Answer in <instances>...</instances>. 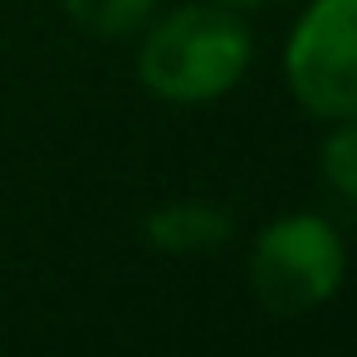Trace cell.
Wrapping results in <instances>:
<instances>
[{
  "label": "cell",
  "instance_id": "5b68a950",
  "mask_svg": "<svg viewBox=\"0 0 357 357\" xmlns=\"http://www.w3.org/2000/svg\"><path fill=\"white\" fill-rule=\"evenodd\" d=\"M162 10V0H64V15L89 40H137L142 25Z\"/></svg>",
  "mask_w": 357,
  "mask_h": 357
},
{
  "label": "cell",
  "instance_id": "277c9868",
  "mask_svg": "<svg viewBox=\"0 0 357 357\" xmlns=\"http://www.w3.org/2000/svg\"><path fill=\"white\" fill-rule=\"evenodd\" d=\"M147 245L157 255H172V259H196V255H220L230 240H235V215L220 206V201H201V196H176V201H162L147 225H142Z\"/></svg>",
  "mask_w": 357,
  "mask_h": 357
},
{
  "label": "cell",
  "instance_id": "6da1fadb",
  "mask_svg": "<svg viewBox=\"0 0 357 357\" xmlns=\"http://www.w3.org/2000/svg\"><path fill=\"white\" fill-rule=\"evenodd\" d=\"M255 64V30L245 10L220 0H181L157 10L137 35V84L167 108H206L230 98Z\"/></svg>",
  "mask_w": 357,
  "mask_h": 357
},
{
  "label": "cell",
  "instance_id": "52a82bcc",
  "mask_svg": "<svg viewBox=\"0 0 357 357\" xmlns=\"http://www.w3.org/2000/svg\"><path fill=\"white\" fill-rule=\"evenodd\" d=\"M220 6H235V10H259V6H269V0H220Z\"/></svg>",
  "mask_w": 357,
  "mask_h": 357
},
{
  "label": "cell",
  "instance_id": "7a4b0ae2",
  "mask_svg": "<svg viewBox=\"0 0 357 357\" xmlns=\"http://www.w3.org/2000/svg\"><path fill=\"white\" fill-rule=\"evenodd\" d=\"M245 279L269 318H303L342 294L347 240L323 211H284L255 230Z\"/></svg>",
  "mask_w": 357,
  "mask_h": 357
},
{
  "label": "cell",
  "instance_id": "3957f363",
  "mask_svg": "<svg viewBox=\"0 0 357 357\" xmlns=\"http://www.w3.org/2000/svg\"><path fill=\"white\" fill-rule=\"evenodd\" d=\"M279 69L313 123L357 118V0H308L284 35Z\"/></svg>",
  "mask_w": 357,
  "mask_h": 357
},
{
  "label": "cell",
  "instance_id": "8992f818",
  "mask_svg": "<svg viewBox=\"0 0 357 357\" xmlns=\"http://www.w3.org/2000/svg\"><path fill=\"white\" fill-rule=\"evenodd\" d=\"M318 181L357 211V118H337L318 137Z\"/></svg>",
  "mask_w": 357,
  "mask_h": 357
}]
</instances>
